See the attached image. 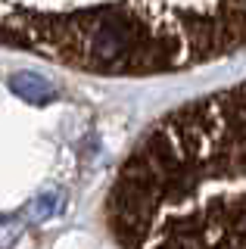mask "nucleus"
Returning a JSON list of instances; mask_svg holds the SVG:
<instances>
[{"mask_svg":"<svg viewBox=\"0 0 246 249\" xmlns=\"http://www.w3.org/2000/svg\"><path fill=\"white\" fill-rule=\"evenodd\" d=\"M119 249H246V81L165 112L103 202Z\"/></svg>","mask_w":246,"mask_h":249,"instance_id":"1","label":"nucleus"},{"mask_svg":"<svg viewBox=\"0 0 246 249\" xmlns=\"http://www.w3.org/2000/svg\"><path fill=\"white\" fill-rule=\"evenodd\" d=\"M0 44L90 75H162L246 50V3H0Z\"/></svg>","mask_w":246,"mask_h":249,"instance_id":"2","label":"nucleus"},{"mask_svg":"<svg viewBox=\"0 0 246 249\" xmlns=\"http://www.w3.org/2000/svg\"><path fill=\"white\" fill-rule=\"evenodd\" d=\"M10 88H13V93H19L22 100H28V103H47V100H53V88L41 75H32V72L13 75Z\"/></svg>","mask_w":246,"mask_h":249,"instance_id":"3","label":"nucleus"}]
</instances>
